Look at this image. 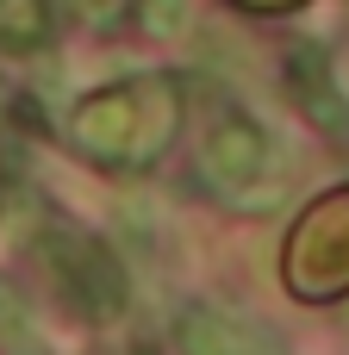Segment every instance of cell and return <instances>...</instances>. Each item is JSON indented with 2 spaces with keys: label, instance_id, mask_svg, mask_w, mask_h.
Segmentation results:
<instances>
[{
  "label": "cell",
  "instance_id": "cell-4",
  "mask_svg": "<svg viewBox=\"0 0 349 355\" xmlns=\"http://www.w3.org/2000/svg\"><path fill=\"white\" fill-rule=\"evenodd\" d=\"M287 87H293V100H300V112L325 131V137H337L349 144V100L337 94V81H331V56H325V44H293L287 50Z\"/></svg>",
  "mask_w": 349,
  "mask_h": 355
},
{
  "label": "cell",
  "instance_id": "cell-7",
  "mask_svg": "<svg viewBox=\"0 0 349 355\" xmlns=\"http://www.w3.org/2000/svg\"><path fill=\"white\" fill-rule=\"evenodd\" d=\"M144 25H150V37H181L187 31V0H144Z\"/></svg>",
  "mask_w": 349,
  "mask_h": 355
},
{
  "label": "cell",
  "instance_id": "cell-3",
  "mask_svg": "<svg viewBox=\"0 0 349 355\" xmlns=\"http://www.w3.org/2000/svg\"><path fill=\"white\" fill-rule=\"evenodd\" d=\"M269 168H275V144H269V131H262L256 119H219V125H212V137H206V181H212L225 200L256 206L250 187H256Z\"/></svg>",
  "mask_w": 349,
  "mask_h": 355
},
{
  "label": "cell",
  "instance_id": "cell-6",
  "mask_svg": "<svg viewBox=\"0 0 349 355\" xmlns=\"http://www.w3.org/2000/svg\"><path fill=\"white\" fill-rule=\"evenodd\" d=\"M50 37V0H0V44L37 50Z\"/></svg>",
  "mask_w": 349,
  "mask_h": 355
},
{
  "label": "cell",
  "instance_id": "cell-1",
  "mask_svg": "<svg viewBox=\"0 0 349 355\" xmlns=\"http://www.w3.org/2000/svg\"><path fill=\"white\" fill-rule=\"evenodd\" d=\"M169 94H175L169 81H131V87H112V94L87 100L75 112V144L94 162H150L169 144L175 119H181V112H156L150 119V106H162Z\"/></svg>",
  "mask_w": 349,
  "mask_h": 355
},
{
  "label": "cell",
  "instance_id": "cell-5",
  "mask_svg": "<svg viewBox=\"0 0 349 355\" xmlns=\"http://www.w3.org/2000/svg\"><path fill=\"white\" fill-rule=\"evenodd\" d=\"M175 343H181V355H287L269 331H256V324H244V318H231V312H219V306L181 312Z\"/></svg>",
  "mask_w": 349,
  "mask_h": 355
},
{
  "label": "cell",
  "instance_id": "cell-8",
  "mask_svg": "<svg viewBox=\"0 0 349 355\" xmlns=\"http://www.w3.org/2000/svg\"><path fill=\"white\" fill-rule=\"evenodd\" d=\"M250 6H262V12H269V6H287V0H250Z\"/></svg>",
  "mask_w": 349,
  "mask_h": 355
},
{
  "label": "cell",
  "instance_id": "cell-2",
  "mask_svg": "<svg viewBox=\"0 0 349 355\" xmlns=\"http://www.w3.org/2000/svg\"><path fill=\"white\" fill-rule=\"evenodd\" d=\"M44 262H50V281L62 293V306L87 324H106L125 312V268L112 262L106 243L81 237V231H44Z\"/></svg>",
  "mask_w": 349,
  "mask_h": 355
}]
</instances>
